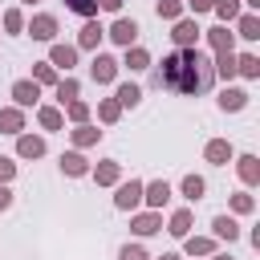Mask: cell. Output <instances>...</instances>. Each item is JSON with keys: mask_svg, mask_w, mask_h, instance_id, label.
Masks as SVG:
<instances>
[{"mask_svg": "<svg viewBox=\"0 0 260 260\" xmlns=\"http://www.w3.org/2000/svg\"><path fill=\"white\" fill-rule=\"evenodd\" d=\"M12 175H16V162L12 158H0V183H8Z\"/></svg>", "mask_w": 260, "mask_h": 260, "instance_id": "cell-41", "label": "cell"}, {"mask_svg": "<svg viewBox=\"0 0 260 260\" xmlns=\"http://www.w3.org/2000/svg\"><path fill=\"white\" fill-rule=\"evenodd\" d=\"M142 199H146L150 207H162V203L171 199V187H167V179H154L150 187H142Z\"/></svg>", "mask_w": 260, "mask_h": 260, "instance_id": "cell-9", "label": "cell"}, {"mask_svg": "<svg viewBox=\"0 0 260 260\" xmlns=\"http://www.w3.org/2000/svg\"><path fill=\"white\" fill-rule=\"evenodd\" d=\"M215 260H232V256H215Z\"/></svg>", "mask_w": 260, "mask_h": 260, "instance_id": "cell-47", "label": "cell"}, {"mask_svg": "<svg viewBox=\"0 0 260 260\" xmlns=\"http://www.w3.org/2000/svg\"><path fill=\"white\" fill-rule=\"evenodd\" d=\"M211 228H215V236H219V240H228V244H232V240L240 236L236 219H228V215H215V223H211Z\"/></svg>", "mask_w": 260, "mask_h": 260, "instance_id": "cell-21", "label": "cell"}, {"mask_svg": "<svg viewBox=\"0 0 260 260\" xmlns=\"http://www.w3.org/2000/svg\"><path fill=\"white\" fill-rule=\"evenodd\" d=\"M211 248H215V244H211L207 236H195V240H187V252H191V256H207Z\"/></svg>", "mask_w": 260, "mask_h": 260, "instance_id": "cell-33", "label": "cell"}, {"mask_svg": "<svg viewBox=\"0 0 260 260\" xmlns=\"http://www.w3.org/2000/svg\"><path fill=\"white\" fill-rule=\"evenodd\" d=\"M158 85H171L179 93H203L211 85V61L199 49H179V53L162 57Z\"/></svg>", "mask_w": 260, "mask_h": 260, "instance_id": "cell-1", "label": "cell"}, {"mask_svg": "<svg viewBox=\"0 0 260 260\" xmlns=\"http://www.w3.org/2000/svg\"><path fill=\"white\" fill-rule=\"evenodd\" d=\"M98 41H102V24L98 20H85L81 24V37H77V49H98Z\"/></svg>", "mask_w": 260, "mask_h": 260, "instance_id": "cell-13", "label": "cell"}, {"mask_svg": "<svg viewBox=\"0 0 260 260\" xmlns=\"http://www.w3.org/2000/svg\"><path fill=\"white\" fill-rule=\"evenodd\" d=\"M118 175H122V167H118V162H102V167H93V183H98V187L118 183Z\"/></svg>", "mask_w": 260, "mask_h": 260, "instance_id": "cell-14", "label": "cell"}, {"mask_svg": "<svg viewBox=\"0 0 260 260\" xmlns=\"http://www.w3.org/2000/svg\"><path fill=\"white\" fill-rule=\"evenodd\" d=\"M219 106H223V110H244V106H248V93H244V89H223V93H219Z\"/></svg>", "mask_w": 260, "mask_h": 260, "instance_id": "cell-19", "label": "cell"}, {"mask_svg": "<svg viewBox=\"0 0 260 260\" xmlns=\"http://www.w3.org/2000/svg\"><path fill=\"white\" fill-rule=\"evenodd\" d=\"M146 65H150V53H146V49H126V69L138 73V69H146Z\"/></svg>", "mask_w": 260, "mask_h": 260, "instance_id": "cell-27", "label": "cell"}, {"mask_svg": "<svg viewBox=\"0 0 260 260\" xmlns=\"http://www.w3.org/2000/svg\"><path fill=\"white\" fill-rule=\"evenodd\" d=\"M130 228H134L138 236H154V232H158V215H154V211H146V215H134V223H130Z\"/></svg>", "mask_w": 260, "mask_h": 260, "instance_id": "cell-20", "label": "cell"}, {"mask_svg": "<svg viewBox=\"0 0 260 260\" xmlns=\"http://www.w3.org/2000/svg\"><path fill=\"white\" fill-rule=\"evenodd\" d=\"M65 8H69V12H77V16H85V20H89V16H93V12H98V0H65Z\"/></svg>", "mask_w": 260, "mask_h": 260, "instance_id": "cell-30", "label": "cell"}, {"mask_svg": "<svg viewBox=\"0 0 260 260\" xmlns=\"http://www.w3.org/2000/svg\"><path fill=\"white\" fill-rule=\"evenodd\" d=\"M138 102H142V89L134 81H122L118 85V106H138Z\"/></svg>", "mask_w": 260, "mask_h": 260, "instance_id": "cell-18", "label": "cell"}, {"mask_svg": "<svg viewBox=\"0 0 260 260\" xmlns=\"http://www.w3.org/2000/svg\"><path fill=\"white\" fill-rule=\"evenodd\" d=\"M49 65L73 69V65H77V49H73V45H53V53H49Z\"/></svg>", "mask_w": 260, "mask_h": 260, "instance_id": "cell-10", "label": "cell"}, {"mask_svg": "<svg viewBox=\"0 0 260 260\" xmlns=\"http://www.w3.org/2000/svg\"><path fill=\"white\" fill-rule=\"evenodd\" d=\"M28 32H32V41H53V37H57V16L37 12V16H32V24H28Z\"/></svg>", "mask_w": 260, "mask_h": 260, "instance_id": "cell-4", "label": "cell"}, {"mask_svg": "<svg viewBox=\"0 0 260 260\" xmlns=\"http://www.w3.org/2000/svg\"><path fill=\"white\" fill-rule=\"evenodd\" d=\"M187 4H191V8H195V12H207V8H211V4H215V0H187Z\"/></svg>", "mask_w": 260, "mask_h": 260, "instance_id": "cell-43", "label": "cell"}, {"mask_svg": "<svg viewBox=\"0 0 260 260\" xmlns=\"http://www.w3.org/2000/svg\"><path fill=\"white\" fill-rule=\"evenodd\" d=\"M4 28H8V32H20V28H24V16H20L16 8H8V12H4Z\"/></svg>", "mask_w": 260, "mask_h": 260, "instance_id": "cell-36", "label": "cell"}, {"mask_svg": "<svg viewBox=\"0 0 260 260\" xmlns=\"http://www.w3.org/2000/svg\"><path fill=\"white\" fill-rule=\"evenodd\" d=\"M248 4H252V8H256V4H260V0H248Z\"/></svg>", "mask_w": 260, "mask_h": 260, "instance_id": "cell-46", "label": "cell"}, {"mask_svg": "<svg viewBox=\"0 0 260 260\" xmlns=\"http://www.w3.org/2000/svg\"><path fill=\"white\" fill-rule=\"evenodd\" d=\"M89 77H93L98 85L114 81V77H118V61H114V57H106V53H98V57H93V65H89Z\"/></svg>", "mask_w": 260, "mask_h": 260, "instance_id": "cell-2", "label": "cell"}, {"mask_svg": "<svg viewBox=\"0 0 260 260\" xmlns=\"http://www.w3.org/2000/svg\"><path fill=\"white\" fill-rule=\"evenodd\" d=\"M158 260H179V256H175V252H167V256H158Z\"/></svg>", "mask_w": 260, "mask_h": 260, "instance_id": "cell-45", "label": "cell"}, {"mask_svg": "<svg viewBox=\"0 0 260 260\" xmlns=\"http://www.w3.org/2000/svg\"><path fill=\"white\" fill-rule=\"evenodd\" d=\"M215 73H219L223 81H232V73H236V57H232V49H219V53H215Z\"/></svg>", "mask_w": 260, "mask_h": 260, "instance_id": "cell-15", "label": "cell"}, {"mask_svg": "<svg viewBox=\"0 0 260 260\" xmlns=\"http://www.w3.org/2000/svg\"><path fill=\"white\" fill-rule=\"evenodd\" d=\"M179 12H183L179 0H158V16H162V20H179Z\"/></svg>", "mask_w": 260, "mask_h": 260, "instance_id": "cell-34", "label": "cell"}, {"mask_svg": "<svg viewBox=\"0 0 260 260\" xmlns=\"http://www.w3.org/2000/svg\"><path fill=\"white\" fill-rule=\"evenodd\" d=\"M8 203H12V191H8V187H4V183H0V211H4V207H8Z\"/></svg>", "mask_w": 260, "mask_h": 260, "instance_id": "cell-44", "label": "cell"}, {"mask_svg": "<svg viewBox=\"0 0 260 260\" xmlns=\"http://www.w3.org/2000/svg\"><path fill=\"white\" fill-rule=\"evenodd\" d=\"M203 191H207V183H203L199 175H187V179H183V195H187L191 203H195V199H203Z\"/></svg>", "mask_w": 260, "mask_h": 260, "instance_id": "cell-24", "label": "cell"}, {"mask_svg": "<svg viewBox=\"0 0 260 260\" xmlns=\"http://www.w3.org/2000/svg\"><path fill=\"white\" fill-rule=\"evenodd\" d=\"M61 171H65V175H85V171H89V162H85L77 150H69V154H61Z\"/></svg>", "mask_w": 260, "mask_h": 260, "instance_id": "cell-16", "label": "cell"}, {"mask_svg": "<svg viewBox=\"0 0 260 260\" xmlns=\"http://www.w3.org/2000/svg\"><path fill=\"white\" fill-rule=\"evenodd\" d=\"M98 8H106V12H118V8H122V0H98Z\"/></svg>", "mask_w": 260, "mask_h": 260, "instance_id": "cell-42", "label": "cell"}, {"mask_svg": "<svg viewBox=\"0 0 260 260\" xmlns=\"http://www.w3.org/2000/svg\"><path fill=\"white\" fill-rule=\"evenodd\" d=\"M167 232L183 240V236L191 232V211H175V215H171V228H167Z\"/></svg>", "mask_w": 260, "mask_h": 260, "instance_id": "cell-25", "label": "cell"}, {"mask_svg": "<svg viewBox=\"0 0 260 260\" xmlns=\"http://www.w3.org/2000/svg\"><path fill=\"white\" fill-rule=\"evenodd\" d=\"M37 118H41V126H45V130H61V122H65V118H61V110H53V106H41V110H37Z\"/></svg>", "mask_w": 260, "mask_h": 260, "instance_id": "cell-22", "label": "cell"}, {"mask_svg": "<svg viewBox=\"0 0 260 260\" xmlns=\"http://www.w3.org/2000/svg\"><path fill=\"white\" fill-rule=\"evenodd\" d=\"M32 77H37V81H45V85H53V81H57V69H53V65H37V69H32Z\"/></svg>", "mask_w": 260, "mask_h": 260, "instance_id": "cell-37", "label": "cell"}, {"mask_svg": "<svg viewBox=\"0 0 260 260\" xmlns=\"http://www.w3.org/2000/svg\"><path fill=\"white\" fill-rule=\"evenodd\" d=\"M16 150H20V158H41V154H45V138L20 134V138H16Z\"/></svg>", "mask_w": 260, "mask_h": 260, "instance_id": "cell-8", "label": "cell"}, {"mask_svg": "<svg viewBox=\"0 0 260 260\" xmlns=\"http://www.w3.org/2000/svg\"><path fill=\"white\" fill-rule=\"evenodd\" d=\"M24 4H32V0H24Z\"/></svg>", "mask_w": 260, "mask_h": 260, "instance_id": "cell-48", "label": "cell"}, {"mask_svg": "<svg viewBox=\"0 0 260 260\" xmlns=\"http://www.w3.org/2000/svg\"><path fill=\"white\" fill-rule=\"evenodd\" d=\"M69 118H73V122H85V118H89V106L73 98V102H69Z\"/></svg>", "mask_w": 260, "mask_h": 260, "instance_id": "cell-38", "label": "cell"}, {"mask_svg": "<svg viewBox=\"0 0 260 260\" xmlns=\"http://www.w3.org/2000/svg\"><path fill=\"white\" fill-rule=\"evenodd\" d=\"M118 260H146V252H142L138 244H126V248L118 252Z\"/></svg>", "mask_w": 260, "mask_h": 260, "instance_id": "cell-39", "label": "cell"}, {"mask_svg": "<svg viewBox=\"0 0 260 260\" xmlns=\"http://www.w3.org/2000/svg\"><path fill=\"white\" fill-rule=\"evenodd\" d=\"M98 138H102V130H93V126L77 122V130H73V142H77V146H93Z\"/></svg>", "mask_w": 260, "mask_h": 260, "instance_id": "cell-23", "label": "cell"}, {"mask_svg": "<svg viewBox=\"0 0 260 260\" xmlns=\"http://www.w3.org/2000/svg\"><path fill=\"white\" fill-rule=\"evenodd\" d=\"M240 37H244V41H256V37H260V20H256L252 12L240 16Z\"/></svg>", "mask_w": 260, "mask_h": 260, "instance_id": "cell-28", "label": "cell"}, {"mask_svg": "<svg viewBox=\"0 0 260 260\" xmlns=\"http://www.w3.org/2000/svg\"><path fill=\"white\" fill-rule=\"evenodd\" d=\"M232 207H236L240 215H248V211H252V195H232Z\"/></svg>", "mask_w": 260, "mask_h": 260, "instance_id": "cell-40", "label": "cell"}, {"mask_svg": "<svg viewBox=\"0 0 260 260\" xmlns=\"http://www.w3.org/2000/svg\"><path fill=\"white\" fill-rule=\"evenodd\" d=\"M110 37H114L118 45H126V49H130V45H134V37H138V24L122 16V20H114V28H110Z\"/></svg>", "mask_w": 260, "mask_h": 260, "instance_id": "cell-6", "label": "cell"}, {"mask_svg": "<svg viewBox=\"0 0 260 260\" xmlns=\"http://www.w3.org/2000/svg\"><path fill=\"white\" fill-rule=\"evenodd\" d=\"M73 98H77V81H73V77H61V81H57V102L65 106V102H73Z\"/></svg>", "mask_w": 260, "mask_h": 260, "instance_id": "cell-29", "label": "cell"}, {"mask_svg": "<svg viewBox=\"0 0 260 260\" xmlns=\"http://www.w3.org/2000/svg\"><path fill=\"white\" fill-rule=\"evenodd\" d=\"M102 122H118V114H122V106H118V98H110V102H102Z\"/></svg>", "mask_w": 260, "mask_h": 260, "instance_id": "cell-35", "label": "cell"}, {"mask_svg": "<svg viewBox=\"0 0 260 260\" xmlns=\"http://www.w3.org/2000/svg\"><path fill=\"white\" fill-rule=\"evenodd\" d=\"M236 69H240V73H244V77H260V61H256V57H252V53H244V57H240V61H236Z\"/></svg>", "mask_w": 260, "mask_h": 260, "instance_id": "cell-31", "label": "cell"}, {"mask_svg": "<svg viewBox=\"0 0 260 260\" xmlns=\"http://www.w3.org/2000/svg\"><path fill=\"white\" fill-rule=\"evenodd\" d=\"M203 154H207V162H215V167H223V162L232 158V142H223V138H211Z\"/></svg>", "mask_w": 260, "mask_h": 260, "instance_id": "cell-11", "label": "cell"}, {"mask_svg": "<svg viewBox=\"0 0 260 260\" xmlns=\"http://www.w3.org/2000/svg\"><path fill=\"white\" fill-rule=\"evenodd\" d=\"M211 8L219 12V20H236V16H240V4H236V0H215Z\"/></svg>", "mask_w": 260, "mask_h": 260, "instance_id": "cell-32", "label": "cell"}, {"mask_svg": "<svg viewBox=\"0 0 260 260\" xmlns=\"http://www.w3.org/2000/svg\"><path fill=\"white\" fill-rule=\"evenodd\" d=\"M240 179H244L248 187L260 179V162H256V154H240Z\"/></svg>", "mask_w": 260, "mask_h": 260, "instance_id": "cell-17", "label": "cell"}, {"mask_svg": "<svg viewBox=\"0 0 260 260\" xmlns=\"http://www.w3.org/2000/svg\"><path fill=\"white\" fill-rule=\"evenodd\" d=\"M37 98H41V89H37V81H16L12 85V102L24 110V106H37Z\"/></svg>", "mask_w": 260, "mask_h": 260, "instance_id": "cell-5", "label": "cell"}, {"mask_svg": "<svg viewBox=\"0 0 260 260\" xmlns=\"http://www.w3.org/2000/svg\"><path fill=\"white\" fill-rule=\"evenodd\" d=\"M171 37H175V45H179V49H195V37H199V28H195V20H179Z\"/></svg>", "mask_w": 260, "mask_h": 260, "instance_id": "cell-7", "label": "cell"}, {"mask_svg": "<svg viewBox=\"0 0 260 260\" xmlns=\"http://www.w3.org/2000/svg\"><path fill=\"white\" fill-rule=\"evenodd\" d=\"M0 130H4V134H20V130H24V114H20V106H16V110H12V106L0 110Z\"/></svg>", "mask_w": 260, "mask_h": 260, "instance_id": "cell-12", "label": "cell"}, {"mask_svg": "<svg viewBox=\"0 0 260 260\" xmlns=\"http://www.w3.org/2000/svg\"><path fill=\"white\" fill-rule=\"evenodd\" d=\"M114 203H118L122 211H134V207L142 203V183H138V179L122 183V187H118V195H114Z\"/></svg>", "mask_w": 260, "mask_h": 260, "instance_id": "cell-3", "label": "cell"}, {"mask_svg": "<svg viewBox=\"0 0 260 260\" xmlns=\"http://www.w3.org/2000/svg\"><path fill=\"white\" fill-rule=\"evenodd\" d=\"M207 41H211V49L219 53V49H232V32L219 24V28H207Z\"/></svg>", "mask_w": 260, "mask_h": 260, "instance_id": "cell-26", "label": "cell"}]
</instances>
